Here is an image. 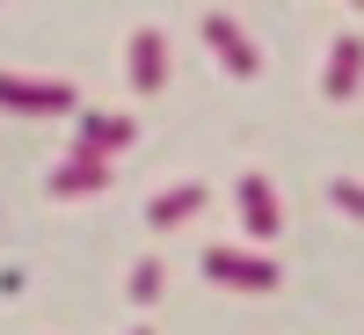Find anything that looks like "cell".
<instances>
[{
    "label": "cell",
    "mask_w": 364,
    "mask_h": 335,
    "mask_svg": "<svg viewBox=\"0 0 364 335\" xmlns=\"http://www.w3.org/2000/svg\"><path fill=\"white\" fill-rule=\"evenodd\" d=\"M132 299H139V307H146V299H161V262H139L132 270V285H124Z\"/></svg>",
    "instance_id": "cell-10"
},
{
    "label": "cell",
    "mask_w": 364,
    "mask_h": 335,
    "mask_svg": "<svg viewBox=\"0 0 364 335\" xmlns=\"http://www.w3.org/2000/svg\"><path fill=\"white\" fill-rule=\"evenodd\" d=\"M233 204H240V226H248L255 240H277V190H269V175H240L233 182Z\"/></svg>",
    "instance_id": "cell-4"
},
{
    "label": "cell",
    "mask_w": 364,
    "mask_h": 335,
    "mask_svg": "<svg viewBox=\"0 0 364 335\" xmlns=\"http://www.w3.org/2000/svg\"><path fill=\"white\" fill-rule=\"evenodd\" d=\"M95 190H109V161L87 154V146H73V161L51 175V197H95Z\"/></svg>",
    "instance_id": "cell-7"
},
{
    "label": "cell",
    "mask_w": 364,
    "mask_h": 335,
    "mask_svg": "<svg viewBox=\"0 0 364 335\" xmlns=\"http://www.w3.org/2000/svg\"><path fill=\"white\" fill-rule=\"evenodd\" d=\"M0 110L58 117V110H80V95H73L66 80H29V73H0Z\"/></svg>",
    "instance_id": "cell-2"
},
{
    "label": "cell",
    "mask_w": 364,
    "mask_h": 335,
    "mask_svg": "<svg viewBox=\"0 0 364 335\" xmlns=\"http://www.w3.org/2000/svg\"><path fill=\"white\" fill-rule=\"evenodd\" d=\"M357 87H364V37H336L328 73H321V95H328V102H350Z\"/></svg>",
    "instance_id": "cell-5"
},
{
    "label": "cell",
    "mask_w": 364,
    "mask_h": 335,
    "mask_svg": "<svg viewBox=\"0 0 364 335\" xmlns=\"http://www.w3.org/2000/svg\"><path fill=\"white\" fill-rule=\"evenodd\" d=\"M204 197H211L204 182H175V190H161L154 204H146V226H161V233H168V226H182V219H197Z\"/></svg>",
    "instance_id": "cell-8"
},
{
    "label": "cell",
    "mask_w": 364,
    "mask_h": 335,
    "mask_svg": "<svg viewBox=\"0 0 364 335\" xmlns=\"http://www.w3.org/2000/svg\"><path fill=\"white\" fill-rule=\"evenodd\" d=\"M204 44H211V58H219L233 80H255L262 73V51L248 44V29H240L233 15H204Z\"/></svg>",
    "instance_id": "cell-3"
},
{
    "label": "cell",
    "mask_w": 364,
    "mask_h": 335,
    "mask_svg": "<svg viewBox=\"0 0 364 335\" xmlns=\"http://www.w3.org/2000/svg\"><path fill=\"white\" fill-rule=\"evenodd\" d=\"M350 8H364V0H350Z\"/></svg>",
    "instance_id": "cell-12"
},
{
    "label": "cell",
    "mask_w": 364,
    "mask_h": 335,
    "mask_svg": "<svg viewBox=\"0 0 364 335\" xmlns=\"http://www.w3.org/2000/svg\"><path fill=\"white\" fill-rule=\"evenodd\" d=\"M139 335H154V328H139Z\"/></svg>",
    "instance_id": "cell-13"
},
{
    "label": "cell",
    "mask_w": 364,
    "mask_h": 335,
    "mask_svg": "<svg viewBox=\"0 0 364 335\" xmlns=\"http://www.w3.org/2000/svg\"><path fill=\"white\" fill-rule=\"evenodd\" d=\"M139 139V124H132V117H95V110H80V146H87V154H124V146Z\"/></svg>",
    "instance_id": "cell-9"
},
{
    "label": "cell",
    "mask_w": 364,
    "mask_h": 335,
    "mask_svg": "<svg viewBox=\"0 0 364 335\" xmlns=\"http://www.w3.org/2000/svg\"><path fill=\"white\" fill-rule=\"evenodd\" d=\"M124 66H132V87H139V95L168 87V37H161V29H139L132 51H124Z\"/></svg>",
    "instance_id": "cell-6"
},
{
    "label": "cell",
    "mask_w": 364,
    "mask_h": 335,
    "mask_svg": "<svg viewBox=\"0 0 364 335\" xmlns=\"http://www.w3.org/2000/svg\"><path fill=\"white\" fill-rule=\"evenodd\" d=\"M328 197H336V204L350 211V219H364V182H350V175H336V182H328Z\"/></svg>",
    "instance_id": "cell-11"
},
{
    "label": "cell",
    "mask_w": 364,
    "mask_h": 335,
    "mask_svg": "<svg viewBox=\"0 0 364 335\" xmlns=\"http://www.w3.org/2000/svg\"><path fill=\"white\" fill-rule=\"evenodd\" d=\"M204 277L226 292H277V262L248 248H204Z\"/></svg>",
    "instance_id": "cell-1"
}]
</instances>
